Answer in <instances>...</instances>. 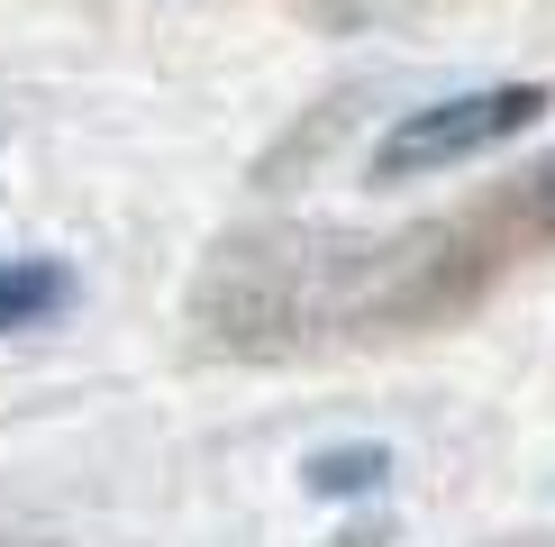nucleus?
<instances>
[{"label": "nucleus", "mask_w": 555, "mask_h": 547, "mask_svg": "<svg viewBox=\"0 0 555 547\" xmlns=\"http://www.w3.org/2000/svg\"><path fill=\"white\" fill-rule=\"evenodd\" d=\"M546 119V82H474V91H447V101H420L401 110L383 137H374V182H428V174H455L474 155L511 147Z\"/></svg>", "instance_id": "nucleus-1"}, {"label": "nucleus", "mask_w": 555, "mask_h": 547, "mask_svg": "<svg viewBox=\"0 0 555 547\" xmlns=\"http://www.w3.org/2000/svg\"><path fill=\"white\" fill-rule=\"evenodd\" d=\"M64 302H74V274H64L55 256H10V265H0V338L46 329Z\"/></svg>", "instance_id": "nucleus-2"}, {"label": "nucleus", "mask_w": 555, "mask_h": 547, "mask_svg": "<svg viewBox=\"0 0 555 547\" xmlns=\"http://www.w3.org/2000/svg\"><path fill=\"white\" fill-rule=\"evenodd\" d=\"M300 474H310L319 501H346V493H374L383 474H391V447H319Z\"/></svg>", "instance_id": "nucleus-3"}, {"label": "nucleus", "mask_w": 555, "mask_h": 547, "mask_svg": "<svg viewBox=\"0 0 555 547\" xmlns=\"http://www.w3.org/2000/svg\"><path fill=\"white\" fill-rule=\"evenodd\" d=\"M519 219H528V228H546V238H555V155H546L538 174H519Z\"/></svg>", "instance_id": "nucleus-4"}]
</instances>
